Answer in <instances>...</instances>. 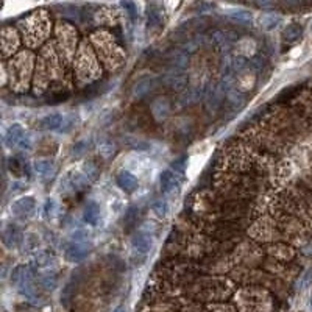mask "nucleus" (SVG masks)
<instances>
[{"instance_id": "f257e3e1", "label": "nucleus", "mask_w": 312, "mask_h": 312, "mask_svg": "<svg viewBox=\"0 0 312 312\" xmlns=\"http://www.w3.org/2000/svg\"><path fill=\"white\" fill-rule=\"evenodd\" d=\"M64 61L60 57L55 42H47L41 47V52L36 58L33 91L36 94H44L50 84L60 83L64 75Z\"/></svg>"}, {"instance_id": "f03ea898", "label": "nucleus", "mask_w": 312, "mask_h": 312, "mask_svg": "<svg viewBox=\"0 0 312 312\" xmlns=\"http://www.w3.org/2000/svg\"><path fill=\"white\" fill-rule=\"evenodd\" d=\"M236 281L225 278V275H200L197 280L188 284L183 292L186 297L198 301H225L236 293Z\"/></svg>"}, {"instance_id": "7ed1b4c3", "label": "nucleus", "mask_w": 312, "mask_h": 312, "mask_svg": "<svg viewBox=\"0 0 312 312\" xmlns=\"http://www.w3.org/2000/svg\"><path fill=\"white\" fill-rule=\"evenodd\" d=\"M72 66H73V75H75V80L80 86L97 81L102 75V67H103L91 41H83L80 44Z\"/></svg>"}, {"instance_id": "20e7f679", "label": "nucleus", "mask_w": 312, "mask_h": 312, "mask_svg": "<svg viewBox=\"0 0 312 312\" xmlns=\"http://www.w3.org/2000/svg\"><path fill=\"white\" fill-rule=\"evenodd\" d=\"M36 57L33 52L24 50L19 52L14 57H11L7 64V75L10 80V86L14 93H25L30 86L31 78L34 77V67H36Z\"/></svg>"}, {"instance_id": "39448f33", "label": "nucleus", "mask_w": 312, "mask_h": 312, "mask_svg": "<svg viewBox=\"0 0 312 312\" xmlns=\"http://www.w3.org/2000/svg\"><path fill=\"white\" fill-rule=\"evenodd\" d=\"M17 30H19L22 41L28 49H38L42 47V44L49 39L50 30H52V22L47 11L39 10L33 14H30L25 19L19 21L17 24Z\"/></svg>"}, {"instance_id": "423d86ee", "label": "nucleus", "mask_w": 312, "mask_h": 312, "mask_svg": "<svg viewBox=\"0 0 312 312\" xmlns=\"http://www.w3.org/2000/svg\"><path fill=\"white\" fill-rule=\"evenodd\" d=\"M239 312H273L275 300L272 293L262 286H244L233 295Z\"/></svg>"}, {"instance_id": "0eeeda50", "label": "nucleus", "mask_w": 312, "mask_h": 312, "mask_svg": "<svg viewBox=\"0 0 312 312\" xmlns=\"http://www.w3.org/2000/svg\"><path fill=\"white\" fill-rule=\"evenodd\" d=\"M97 57L106 70H116L125 63V52L114 39V36L108 31H96L89 38Z\"/></svg>"}, {"instance_id": "6e6552de", "label": "nucleus", "mask_w": 312, "mask_h": 312, "mask_svg": "<svg viewBox=\"0 0 312 312\" xmlns=\"http://www.w3.org/2000/svg\"><path fill=\"white\" fill-rule=\"evenodd\" d=\"M248 236L253 241L259 242L262 245L265 244H273L283 239L281 230L277 224V220L270 215H261L250 224L248 227Z\"/></svg>"}, {"instance_id": "1a4fd4ad", "label": "nucleus", "mask_w": 312, "mask_h": 312, "mask_svg": "<svg viewBox=\"0 0 312 312\" xmlns=\"http://www.w3.org/2000/svg\"><path fill=\"white\" fill-rule=\"evenodd\" d=\"M55 46L58 49L60 57L66 64H72L75 60V55L78 50V34L77 30L72 25L61 22L57 27V39H55Z\"/></svg>"}, {"instance_id": "9d476101", "label": "nucleus", "mask_w": 312, "mask_h": 312, "mask_svg": "<svg viewBox=\"0 0 312 312\" xmlns=\"http://www.w3.org/2000/svg\"><path fill=\"white\" fill-rule=\"evenodd\" d=\"M264 254L265 250L262 244L256 241H245L241 242L239 245H236L233 250V258L237 265L244 267H258L264 264Z\"/></svg>"}, {"instance_id": "9b49d317", "label": "nucleus", "mask_w": 312, "mask_h": 312, "mask_svg": "<svg viewBox=\"0 0 312 312\" xmlns=\"http://www.w3.org/2000/svg\"><path fill=\"white\" fill-rule=\"evenodd\" d=\"M4 142H5V145L8 147V149H11V150H21V152L30 150L31 145H33L31 135L19 123L10 125V128H8L5 136H4Z\"/></svg>"}, {"instance_id": "f8f14e48", "label": "nucleus", "mask_w": 312, "mask_h": 312, "mask_svg": "<svg viewBox=\"0 0 312 312\" xmlns=\"http://www.w3.org/2000/svg\"><path fill=\"white\" fill-rule=\"evenodd\" d=\"M91 181L84 172L81 169H69L63 176H61V181H60V186H58V191L60 192H64V194H73V192H81L84 191L89 185Z\"/></svg>"}, {"instance_id": "ddd939ff", "label": "nucleus", "mask_w": 312, "mask_h": 312, "mask_svg": "<svg viewBox=\"0 0 312 312\" xmlns=\"http://www.w3.org/2000/svg\"><path fill=\"white\" fill-rule=\"evenodd\" d=\"M183 176L173 169H164L159 173V189L167 198H176L181 192Z\"/></svg>"}, {"instance_id": "4468645a", "label": "nucleus", "mask_w": 312, "mask_h": 312, "mask_svg": "<svg viewBox=\"0 0 312 312\" xmlns=\"http://www.w3.org/2000/svg\"><path fill=\"white\" fill-rule=\"evenodd\" d=\"M36 206H38V203H36L34 197L30 195L21 197L11 203V215L17 220H21V222H27V220L33 218V215L36 214Z\"/></svg>"}, {"instance_id": "2eb2a0df", "label": "nucleus", "mask_w": 312, "mask_h": 312, "mask_svg": "<svg viewBox=\"0 0 312 312\" xmlns=\"http://www.w3.org/2000/svg\"><path fill=\"white\" fill-rule=\"evenodd\" d=\"M21 39H22V36L16 28L5 27L2 30V39H0V42H2V58H4V61H8L17 52L19 44H21Z\"/></svg>"}, {"instance_id": "dca6fc26", "label": "nucleus", "mask_w": 312, "mask_h": 312, "mask_svg": "<svg viewBox=\"0 0 312 312\" xmlns=\"http://www.w3.org/2000/svg\"><path fill=\"white\" fill-rule=\"evenodd\" d=\"M264 250H265V254H269V258H273L277 261H281V262H290L293 258H295V248L286 242H283V241L273 242V244H265Z\"/></svg>"}, {"instance_id": "f3484780", "label": "nucleus", "mask_w": 312, "mask_h": 312, "mask_svg": "<svg viewBox=\"0 0 312 312\" xmlns=\"http://www.w3.org/2000/svg\"><path fill=\"white\" fill-rule=\"evenodd\" d=\"M64 119H66V116H63L60 113H49V114L39 117L34 126L38 131H44V133L60 131L63 123H64Z\"/></svg>"}, {"instance_id": "a211bd4d", "label": "nucleus", "mask_w": 312, "mask_h": 312, "mask_svg": "<svg viewBox=\"0 0 312 312\" xmlns=\"http://www.w3.org/2000/svg\"><path fill=\"white\" fill-rule=\"evenodd\" d=\"M131 247L135 251H139L142 254H147L149 251H152L153 245H155V237L152 233L145 231V230H139V231H135L133 236H131Z\"/></svg>"}, {"instance_id": "6ab92c4d", "label": "nucleus", "mask_w": 312, "mask_h": 312, "mask_svg": "<svg viewBox=\"0 0 312 312\" xmlns=\"http://www.w3.org/2000/svg\"><path fill=\"white\" fill-rule=\"evenodd\" d=\"M236 89L241 91V93H248L254 87V83H256V70L253 67H250V63L247 67H244L242 70H239L236 73Z\"/></svg>"}, {"instance_id": "aec40b11", "label": "nucleus", "mask_w": 312, "mask_h": 312, "mask_svg": "<svg viewBox=\"0 0 312 312\" xmlns=\"http://www.w3.org/2000/svg\"><path fill=\"white\" fill-rule=\"evenodd\" d=\"M89 251H91V244H87L86 241H81V242L73 241L64 250V258L69 262H80L89 254Z\"/></svg>"}, {"instance_id": "412c9836", "label": "nucleus", "mask_w": 312, "mask_h": 312, "mask_svg": "<svg viewBox=\"0 0 312 312\" xmlns=\"http://www.w3.org/2000/svg\"><path fill=\"white\" fill-rule=\"evenodd\" d=\"M116 183H117V186L120 188V191L125 192V194H133L139 188V178L136 176V173H133L131 170H128V169H123L117 173Z\"/></svg>"}, {"instance_id": "4be33fe9", "label": "nucleus", "mask_w": 312, "mask_h": 312, "mask_svg": "<svg viewBox=\"0 0 312 312\" xmlns=\"http://www.w3.org/2000/svg\"><path fill=\"white\" fill-rule=\"evenodd\" d=\"M156 77L155 75H142L141 78L136 80V83L133 84V89H131V94L135 99H144L149 96L152 91L155 89L156 86Z\"/></svg>"}, {"instance_id": "5701e85b", "label": "nucleus", "mask_w": 312, "mask_h": 312, "mask_svg": "<svg viewBox=\"0 0 312 312\" xmlns=\"http://www.w3.org/2000/svg\"><path fill=\"white\" fill-rule=\"evenodd\" d=\"M22 237L24 233L16 224H7L2 230V241L8 248H16L17 245H21Z\"/></svg>"}, {"instance_id": "b1692460", "label": "nucleus", "mask_w": 312, "mask_h": 312, "mask_svg": "<svg viewBox=\"0 0 312 312\" xmlns=\"http://www.w3.org/2000/svg\"><path fill=\"white\" fill-rule=\"evenodd\" d=\"M234 52L236 57H242L247 60H251L253 57H256V52H258V44L250 36H245V38L237 39L234 44Z\"/></svg>"}, {"instance_id": "393cba45", "label": "nucleus", "mask_w": 312, "mask_h": 312, "mask_svg": "<svg viewBox=\"0 0 312 312\" xmlns=\"http://www.w3.org/2000/svg\"><path fill=\"white\" fill-rule=\"evenodd\" d=\"M33 170L41 180H52L57 173V164L50 158H39L33 162Z\"/></svg>"}, {"instance_id": "a878e982", "label": "nucleus", "mask_w": 312, "mask_h": 312, "mask_svg": "<svg viewBox=\"0 0 312 312\" xmlns=\"http://www.w3.org/2000/svg\"><path fill=\"white\" fill-rule=\"evenodd\" d=\"M164 81L173 91H181L188 84V72L185 69H169Z\"/></svg>"}, {"instance_id": "bb28decb", "label": "nucleus", "mask_w": 312, "mask_h": 312, "mask_svg": "<svg viewBox=\"0 0 312 312\" xmlns=\"http://www.w3.org/2000/svg\"><path fill=\"white\" fill-rule=\"evenodd\" d=\"M100 218H102V206L99 201L96 200H87L86 205L83 208V220L84 224L91 225V227H96L100 224Z\"/></svg>"}, {"instance_id": "cd10ccee", "label": "nucleus", "mask_w": 312, "mask_h": 312, "mask_svg": "<svg viewBox=\"0 0 312 312\" xmlns=\"http://www.w3.org/2000/svg\"><path fill=\"white\" fill-rule=\"evenodd\" d=\"M170 108L172 106H170V102L167 97H158L152 102L150 111H152V116L156 122H164L170 116Z\"/></svg>"}, {"instance_id": "c85d7f7f", "label": "nucleus", "mask_w": 312, "mask_h": 312, "mask_svg": "<svg viewBox=\"0 0 312 312\" xmlns=\"http://www.w3.org/2000/svg\"><path fill=\"white\" fill-rule=\"evenodd\" d=\"M208 155H209V152H201V153H195L194 156H191L188 159V170H186V173H188L189 178H195L198 175V172L203 169L205 162L208 159Z\"/></svg>"}, {"instance_id": "c756f323", "label": "nucleus", "mask_w": 312, "mask_h": 312, "mask_svg": "<svg viewBox=\"0 0 312 312\" xmlns=\"http://www.w3.org/2000/svg\"><path fill=\"white\" fill-rule=\"evenodd\" d=\"M225 14L231 21L241 25H250L253 22V13L245 8H230V10H225Z\"/></svg>"}, {"instance_id": "7c9ffc66", "label": "nucleus", "mask_w": 312, "mask_h": 312, "mask_svg": "<svg viewBox=\"0 0 312 312\" xmlns=\"http://www.w3.org/2000/svg\"><path fill=\"white\" fill-rule=\"evenodd\" d=\"M281 21H283V19H281V16H280V14L267 13V14H262V16L259 17V27H261L264 31L270 33V31L277 30V28L280 27Z\"/></svg>"}, {"instance_id": "2f4dec72", "label": "nucleus", "mask_w": 312, "mask_h": 312, "mask_svg": "<svg viewBox=\"0 0 312 312\" xmlns=\"http://www.w3.org/2000/svg\"><path fill=\"white\" fill-rule=\"evenodd\" d=\"M188 55L181 50H173L169 53L167 57V63H169V69H188Z\"/></svg>"}, {"instance_id": "473e14b6", "label": "nucleus", "mask_w": 312, "mask_h": 312, "mask_svg": "<svg viewBox=\"0 0 312 312\" xmlns=\"http://www.w3.org/2000/svg\"><path fill=\"white\" fill-rule=\"evenodd\" d=\"M147 19H149V27L153 30H158L164 24V13L158 5H150L147 11Z\"/></svg>"}, {"instance_id": "72a5a7b5", "label": "nucleus", "mask_w": 312, "mask_h": 312, "mask_svg": "<svg viewBox=\"0 0 312 312\" xmlns=\"http://www.w3.org/2000/svg\"><path fill=\"white\" fill-rule=\"evenodd\" d=\"M8 167H10V172L11 175L17 176V178H24L27 175V164L24 161L22 156H14V158H10L8 161Z\"/></svg>"}, {"instance_id": "f704fd0d", "label": "nucleus", "mask_w": 312, "mask_h": 312, "mask_svg": "<svg viewBox=\"0 0 312 312\" xmlns=\"http://www.w3.org/2000/svg\"><path fill=\"white\" fill-rule=\"evenodd\" d=\"M97 150H99V155L102 158L109 159L114 155V152H116V144H114V141H111L109 138H103L97 144Z\"/></svg>"}, {"instance_id": "c9c22d12", "label": "nucleus", "mask_w": 312, "mask_h": 312, "mask_svg": "<svg viewBox=\"0 0 312 312\" xmlns=\"http://www.w3.org/2000/svg\"><path fill=\"white\" fill-rule=\"evenodd\" d=\"M169 211H170L169 201H167L166 198H158V200H155L153 203H152V212H153L155 217L159 218V220L166 218V217L169 215Z\"/></svg>"}, {"instance_id": "e433bc0d", "label": "nucleus", "mask_w": 312, "mask_h": 312, "mask_svg": "<svg viewBox=\"0 0 312 312\" xmlns=\"http://www.w3.org/2000/svg\"><path fill=\"white\" fill-rule=\"evenodd\" d=\"M303 34V28L301 25L298 24H289L283 33V38L287 44H292V42H297Z\"/></svg>"}, {"instance_id": "4c0bfd02", "label": "nucleus", "mask_w": 312, "mask_h": 312, "mask_svg": "<svg viewBox=\"0 0 312 312\" xmlns=\"http://www.w3.org/2000/svg\"><path fill=\"white\" fill-rule=\"evenodd\" d=\"M57 214H58L57 201H55L53 198H47L44 201V206H42V218L47 220V222H50V220H53L55 217H57Z\"/></svg>"}, {"instance_id": "58836bf2", "label": "nucleus", "mask_w": 312, "mask_h": 312, "mask_svg": "<svg viewBox=\"0 0 312 312\" xmlns=\"http://www.w3.org/2000/svg\"><path fill=\"white\" fill-rule=\"evenodd\" d=\"M227 100H228V103H230L233 108H237V109L245 105V96H244V93H241V91H237V89H230V91H228V93H227Z\"/></svg>"}, {"instance_id": "ea45409f", "label": "nucleus", "mask_w": 312, "mask_h": 312, "mask_svg": "<svg viewBox=\"0 0 312 312\" xmlns=\"http://www.w3.org/2000/svg\"><path fill=\"white\" fill-rule=\"evenodd\" d=\"M206 312H239L236 304H230L225 301H214L206 306Z\"/></svg>"}, {"instance_id": "a19ab883", "label": "nucleus", "mask_w": 312, "mask_h": 312, "mask_svg": "<svg viewBox=\"0 0 312 312\" xmlns=\"http://www.w3.org/2000/svg\"><path fill=\"white\" fill-rule=\"evenodd\" d=\"M84 175L91 180V181H96L99 178V167H97V164L94 161H84L81 164V167H80Z\"/></svg>"}, {"instance_id": "79ce46f5", "label": "nucleus", "mask_w": 312, "mask_h": 312, "mask_svg": "<svg viewBox=\"0 0 312 312\" xmlns=\"http://www.w3.org/2000/svg\"><path fill=\"white\" fill-rule=\"evenodd\" d=\"M89 150V142L86 139H81V141H77L75 144L72 145V150H70V155L73 158H83Z\"/></svg>"}, {"instance_id": "37998d69", "label": "nucleus", "mask_w": 312, "mask_h": 312, "mask_svg": "<svg viewBox=\"0 0 312 312\" xmlns=\"http://www.w3.org/2000/svg\"><path fill=\"white\" fill-rule=\"evenodd\" d=\"M138 215H139V209L131 206V208H128L126 212H125V225L126 227H131L135 225V222L138 220Z\"/></svg>"}, {"instance_id": "c03bdc74", "label": "nucleus", "mask_w": 312, "mask_h": 312, "mask_svg": "<svg viewBox=\"0 0 312 312\" xmlns=\"http://www.w3.org/2000/svg\"><path fill=\"white\" fill-rule=\"evenodd\" d=\"M120 5L123 7L125 13H128V14H130V17L136 19V16H138V5L133 2V0H122Z\"/></svg>"}, {"instance_id": "a18cd8bd", "label": "nucleus", "mask_w": 312, "mask_h": 312, "mask_svg": "<svg viewBox=\"0 0 312 312\" xmlns=\"http://www.w3.org/2000/svg\"><path fill=\"white\" fill-rule=\"evenodd\" d=\"M70 237H72V241L81 242V241H86L87 237H89V231H86V230H75L70 234Z\"/></svg>"}, {"instance_id": "49530a36", "label": "nucleus", "mask_w": 312, "mask_h": 312, "mask_svg": "<svg viewBox=\"0 0 312 312\" xmlns=\"http://www.w3.org/2000/svg\"><path fill=\"white\" fill-rule=\"evenodd\" d=\"M256 5L264 10H272L275 7V0H254Z\"/></svg>"}, {"instance_id": "de8ad7c7", "label": "nucleus", "mask_w": 312, "mask_h": 312, "mask_svg": "<svg viewBox=\"0 0 312 312\" xmlns=\"http://www.w3.org/2000/svg\"><path fill=\"white\" fill-rule=\"evenodd\" d=\"M283 4L286 7H298L301 4V0H283Z\"/></svg>"}, {"instance_id": "09e8293b", "label": "nucleus", "mask_w": 312, "mask_h": 312, "mask_svg": "<svg viewBox=\"0 0 312 312\" xmlns=\"http://www.w3.org/2000/svg\"><path fill=\"white\" fill-rule=\"evenodd\" d=\"M309 28H310V33H312V22H310V27H309Z\"/></svg>"}]
</instances>
